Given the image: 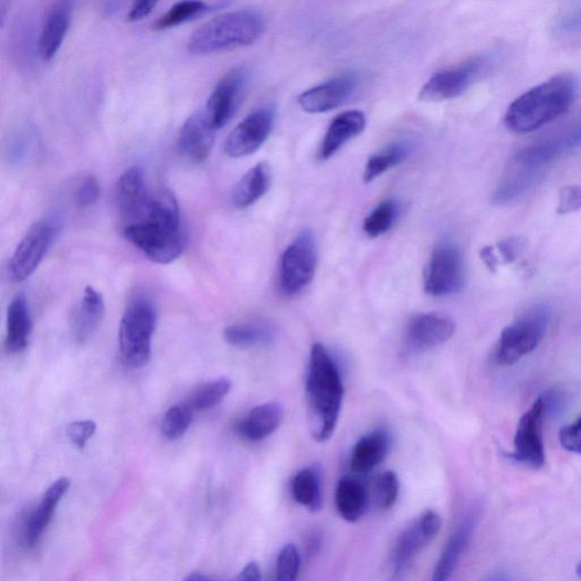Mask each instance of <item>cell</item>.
I'll return each instance as SVG.
<instances>
[{
    "label": "cell",
    "mask_w": 581,
    "mask_h": 581,
    "mask_svg": "<svg viewBox=\"0 0 581 581\" xmlns=\"http://www.w3.org/2000/svg\"><path fill=\"white\" fill-rule=\"evenodd\" d=\"M123 234L147 258L160 265L176 262L187 244L178 201L168 191L154 194L146 214L124 225Z\"/></svg>",
    "instance_id": "obj_1"
},
{
    "label": "cell",
    "mask_w": 581,
    "mask_h": 581,
    "mask_svg": "<svg viewBox=\"0 0 581 581\" xmlns=\"http://www.w3.org/2000/svg\"><path fill=\"white\" fill-rule=\"evenodd\" d=\"M306 397L310 434L316 442L325 443L337 430L345 387L337 362L321 344L310 350Z\"/></svg>",
    "instance_id": "obj_2"
},
{
    "label": "cell",
    "mask_w": 581,
    "mask_h": 581,
    "mask_svg": "<svg viewBox=\"0 0 581 581\" xmlns=\"http://www.w3.org/2000/svg\"><path fill=\"white\" fill-rule=\"evenodd\" d=\"M578 91L573 74L560 73L517 98L508 108L506 127L518 135L539 130L566 114Z\"/></svg>",
    "instance_id": "obj_3"
},
{
    "label": "cell",
    "mask_w": 581,
    "mask_h": 581,
    "mask_svg": "<svg viewBox=\"0 0 581 581\" xmlns=\"http://www.w3.org/2000/svg\"><path fill=\"white\" fill-rule=\"evenodd\" d=\"M265 30V18L257 11L229 12L196 30L189 39L188 51L198 56L231 52L255 44Z\"/></svg>",
    "instance_id": "obj_4"
},
{
    "label": "cell",
    "mask_w": 581,
    "mask_h": 581,
    "mask_svg": "<svg viewBox=\"0 0 581 581\" xmlns=\"http://www.w3.org/2000/svg\"><path fill=\"white\" fill-rule=\"evenodd\" d=\"M156 321V308L144 296L134 298L124 311L119 324L118 342L122 359L128 367L141 368L149 362Z\"/></svg>",
    "instance_id": "obj_5"
},
{
    "label": "cell",
    "mask_w": 581,
    "mask_h": 581,
    "mask_svg": "<svg viewBox=\"0 0 581 581\" xmlns=\"http://www.w3.org/2000/svg\"><path fill=\"white\" fill-rule=\"evenodd\" d=\"M550 318L551 311L545 305L529 308L503 330L494 352L495 362L513 366L536 350L547 334Z\"/></svg>",
    "instance_id": "obj_6"
},
{
    "label": "cell",
    "mask_w": 581,
    "mask_h": 581,
    "mask_svg": "<svg viewBox=\"0 0 581 581\" xmlns=\"http://www.w3.org/2000/svg\"><path fill=\"white\" fill-rule=\"evenodd\" d=\"M61 221L47 216L35 222L18 244L9 264V277L21 283L28 279L43 263L57 240Z\"/></svg>",
    "instance_id": "obj_7"
},
{
    "label": "cell",
    "mask_w": 581,
    "mask_h": 581,
    "mask_svg": "<svg viewBox=\"0 0 581 581\" xmlns=\"http://www.w3.org/2000/svg\"><path fill=\"white\" fill-rule=\"evenodd\" d=\"M317 268V246L313 234L304 231L283 253L278 282L284 296L294 297L314 279Z\"/></svg>",
    "instance_id": "obj_8"
},
{
    "label": "cell",
    "mask_w": 581,
    "mask_h": 581,
    "mask_svg": "<svg viewBox=\"0 0 581 581\" xmlns=\"http://www.w3.org/2000/svg\"><path fill=\"white\" fill-rule=\"evenodd\" d=\"M547 416V403L542 394L525 412L515 435V461L534 471L542 469L547 463L543 440V422Z\"/></svg>",
    "instance_id": "obj_9"
},
{
    "label": "cell",
    "mask_w": 581,
    "mask_h": 581,
    "mask_svg": "<svg viewBox=\"0 0 581 581\" xmlns=\"http://www.w3.org/2000/svg\"><path fill=\"white\" fill-rule=\"evenodd\" d=\"M465 285V265L455 245L443 242L433 251L425 277L426 294L447 297L459 294Z\"/></svg>",
    "instance_id": "obj_10"
},
{
    "label": "cell",
    "mask_w": 581,
    "mask_h": 581,
    "mask_svg": "<svg viewBox=\"0 0 581 581\" xmlns=\"http://www.w3.org/2000/svg\"><path fill=\"white\" fill-rule=\"evenodd\" d=\"M487 64V56H477L462 65L437 72L422 88L420 99L425 103H439L461 97Z\"/></svg>",
    "instance_id": "obj_11"
},
{
    "label": "cell",
    "mask_w": 581,
    "mask_h": 581,
    "mask_svg": "<svg viewBox=\"0 0 581 581\" xmlns=\"http://www.w3.org/2000/svg\"><path fill=\"white\" fill-rule=\"evenodd\" d=\"M442 528V519L429 510L406 527L397 538L391 553L394 575L403 573L420 553L433 541Z\"/></svg>",
    "instance_id": "obj_12"
},
{
    "label": "cell",
    "mask_w": 581,
    "mask_h": 581,
    "mask_svg": "<svg viewBox=\"0 0 581 581\" xmlns=\"http://www.w3.org/2000/svg\"><path fill=\"white\" fill-rule=\"evenodd\" d=\"M276 110L272 105L249 114L226 140L225 151L232 158L251 156L268 139L275 123Z\"/></svg>",
    "instance_id": "obj_13"
},
{
    "label": "cell",
    "mask_w": 581,
    "mask_h": 581,
    "mask_svg": "<svg viewBox=\"0 0 581 581\" xmlns=\"http://www.w3.org/2000/svg\"><path fill=\"white\" fill-rule=\"evenodd\" d=\"M251 72L245 66L230 71L218 83L204 107L207 118L218 131L226 126L236 112Z\"/></svg>",
    "instance_id": "obj_14"
},
{
    "label": "cell",
    "mask_w": 581,
    "mask_h": 581,
    "mask_svg": "<svg viewBox=\"0 0 581 581\" xmlns=\"http://www.w3.org/2000/svg\"><path fill=\"white\" fill-rule=\"evenodd\" d=\"M455 323L447 316L429 313L411 318L405 345L410 351L425 352L446 344L454 335Z\"/></svg>",
    "instance_id": "obj_15"
},
{
    "label": "cell",
    "mask_w": 581,
    "mask_h": 581,
    "mask_svg": "<svg viewBox=\"0 0 581 581\" xmlns=\"http://www.w3.org/2000/svg\"><path fill=\"white\" fill-rule=\"evenodd\" d=\"M358 87V77L347 73L321 83L298 97V104L309 114L335 110L347 103Z\"/></svg>",
    "instance_id": "obj_16"
},
{
    "label": "cell",
    "mask_w": 581,
    "mask_h": 581,
    "mask_svg": "<svg viewBox=\"0 0 581 581\" xmlns=\"http://www.w3.org/2000/svg\"><path fill=\"white\" fill-rule=\"evenodd\" d=\"M152 196L140 168L124 172L115 187V200L124 225L139 221L148 211Z\"/></svg>",
    "instance_id": "obj_17"
},
{
    "label": "cell",
    "mask_w": 581,
    "mask_h": 581,
    "mask_svg": "<svg viewBox=\"0 0 581 581\" xmlns=\"http://www.w3.org/2000/svg\"><path fill=\"white\" fill-rule=\"evenodd\" d=\"M71 487L68 478L56 480L44 494L40 504L23 517L21 542L27 549L34 548L50 526L62 497Z\"/></svg>",
    "instance_id": "obj_18"
},
{
    "label": "cell",
    "mask_w": 581,
    "mask_h": 581,
    "mask_svg": "<svg viewBox=\"0 0 581 581\" xmlns=\"http://www.w3.org/2000/svg\"><path fill=\"white\" fill-rule=\"evenodd\" d=\"M215 131L204 110L194 113L183 124L178 141L179 150L192 162L205 161L214 147Z\"/></svg>",
    "instance_id": "obj_19"
},
{
    "label": "cell",
    "mask_w": 581,
    "mask_h": 581,
    "mask_svg": "<svg viewBox=\"0 0 581 581\" xmlns=\"http://www.w3.org/2000/svg\"><path fill=\"white\" fill-rule=\"evenodd\" d=\"M105 316V302L93 286L83 290L80 302L71 315V330L75 342L86 344L98 329Z\"/></svg>",
    "instance_id": "obj_20"
},
{
    "label": "cell",
    "mask_w": 581,
    "mask_h": 581,
    "mask_svg": "<svg viewBox=\"0 0 581 581\" xmlns=\"http://www.w3.org/2000/svg\"><path fill=\"white\" fill-rule=\"evenodd\" d=\"M478 521V514L471 513L451 535L434 570V581H445L451 578L467 551Z\"/></svg>",
    "instance_id": "obj_21"
},
{
    "label": "cell",
    "mask_w": 581,
    "mask_h": 581,
    "mask_svg": "<svg viewBox=\"0 0 581 581\" xmlns=\"http://www.w3.org/2000/svg\"><path fill=\"white\" fill-rule=\"evenodd\" d=\"M71 18L72 0H57L39 38V55L44 62H52L60 52L71 25Z\"/></svg>",
    "instance_id": "obj_22"
},
{
    "label": "cell",
    "mask_w": 581,
    "mask_h": 581,
    "mask_svg": "<svg viewBox=\"0 0 581 581\" xmlns=\"http://www.w3.org/2000/svg\"><path fill=\"white\" fill-rule=\"evenodd\" d=\"M366 116L360 110H348L338 115L329 124L319 149V158L327 160L342 147L363 133Z\"/></svg>",
    "instance_id": "obj_23"
},
{
    "label": "cell",
    "mask_w": 581,
    "mask_h": 581,
    "mask_svg": "<svg viewBox=\"0 0 581 581\" xmlns=\"http://www.w3.org/2000/svg\"><path fill=\"white\" fill-rule=\"evenodd\" d=\"M283 416V406L278 402L257 405L240 422L237 432L247 441L261 442L278 430Z\"/></svg>",
    "instance_id": "obj_24"
},
{
    "label": "cell",
    "mask_w": 581,
    "mask_h": 581,
    "mask_svg": "<svg viewBox=\"0 0 581 581\" xmlns=\"http://www.w3.org/2000/svg\"><path fill=\"white\" fill-rule=\"evenodd\" d=\"M390 445V435L383 430L365 435L353 447L351 471L357 474H367L376 469L385 461Z\"/></svg>",
    "instance_id": "obj_25"
},
{
    "label": "cell",
    "mask_w": 581,
    "mask_h": 581,
    "mask_svg": "<svg viewBox=\"0 0 581 581\" xmlns=\"http://www.w3.org/2000/svg\"><path fill=\"white\" fill-rule=\"evenodd\" d=\"M32 335V318L24 294L17 295L8 309L7 349L11 353L23 352Z\"/></svg>",
    "instance_id": "obj_26"
},
{
    "label": "cell",
    "mask_w": 581,
    "mask_h": 581,
    "mask_svg": "<svg viewBox=\"0 0 581 581\" xmlns=\"http://www.w3.org/2000/svg\"><path fill=\"white\" fill-rule=\"evenodd\" d=\"M272 173L267 162H260L249 170L232 192V203L237 210L247 209L270 190Z\"/></svg>",
    "instance_id": "obj_27"
},
{
    "label": "cell",
    "mask_w": 581,
    "mask_h": 581,
    "mask_svg": "<svg viewBox=\"0 0 581 581\" xmlns=\"http://www.w3.org/2000/svg\"><path fill=\"white\" fill-rule=\"evenodd\" d=\"M545 172L543 170L525 168V166L513 163L508 176L497 187L493 202L505 205L519 200L543 178Z\"/></svg>",
    "instance_id": "obj_28"
},
{
    "label": "cell",
    "mask_w": 581,
    "mask_h": 581,
    "mask_svg": "<svg viewBox=\"0 0 581 581\" xmlns=\"http://www.w3.org/2000/svg\"><path fill=\"white\" fill-rule=\"evenodd\" d=\"M368 493L366 487L351 477L342 478L336 490V506L339 515L349 522L362 518L368 508Z\"/></svg>",
    "instance_id": "obj_29"
},
{
    "label": "cell",
    "mask_w": 581,
    "mask_h": 581,
    "mask_svg": "<svg viewBox=\"0 0 581 581\" xmlns=\"http://www.w3.org/2000/svg\"><path fill=\"white\" fill-rule=\"evenodd\" d=\"M224 339L237 348L264 347L274 341L275 329L265 323L235 324L225 328Z\"/></svg>",
    "instance_id": "obj_30"
},
{
    "label": "cell",
    "mask_w": 581,
    "mask_h": 581,
    "mask_svg": "<svg viewBox=\"0 0 581 581\" xmlns=\"http://www.w3.org/2000/svg\"><path fill=\"white\" fill-rule=\"evenodd\" d=\"M412 147L409 142H394L389 145L387 148L380 150L376 155H372L367 160L363 171L365 183L376 181L388 171L397 168L402 161H404Z\"/></svg>",
    "instance_id": "obj_31"
},
{
    "label": "cell",
    "mask_w": 581,
    "mask_h": 581,
    "mask_svg": "<svg viewBox=\"0 0 581 581\" xmlns=\"http://www.w3.org/2000/svg\"><path fill=\"white\" fill-rule=\"evenodd\" d=\"M290 493L297 504L315 513L323 505L320 474L316 467L305 468L299 472L293 483Z\"/></svg>",
    "instance_id": "obj_32"
},
{
    "label": "cell",
    "mask_w": 581,
    "mask_h": 581,
    "mask_svg": "<svg viewBox=\"0 0 581 581\" xmlns=\"http://www.w3.org/2000/svg\"><path fill=\"white\" fill-rule=\"evenodd\" d=\"M213 8L205 4L203 0H180L168 13H165L154 24L156 31L172 29L190 22L196 18L210 12Z\"/></svg>",
    "instance_id": "obj_33"
},
{
    "label": "cell",
    "mask_w": 581,
    "mask_h": 581,
    "mask_svg": "<svg viewBox=\"0 0 581 581\" xmlns=\"http://www.w3.org/2000/svg\"><path fill=\"white\" fill-rule=\"evenodd\" d=\"M400 213L397 200L388 199L381 202L363 222V231L369 237H379L389 232Z\"/></svg>",
    "instance_id": "obj_34"
},
{
    "label": "cell",
    "mask_w": 581,
    "mask_h": 581,
    "mask_svg": "<svg viewBox=\"0 0 581 581\" xmlns=\"http://www.w3.org/2000/svg\"><path fill=\"white\" fill-rule=\"evenodd\" d=\"M193 411V406L187 403L172 406L163 416L162 435L171 441L181 439L192 423Z\"/></svg>",
    "instance_id": "obj_35"
},
{
    "label": "cell",
    "mask_w": 581,
    "mask_h": 581,
    "mask_svg": "<svg viewBox=\"0 0 581 581\" xmlns=\"http://www.w3.org/2000/svg\"><path fill=\"white\" fill-rule=\"evenodd\" d=\"M231 389L232 382L228 379L207 384L194 395L191 405L199 411L212 409L224 400Z\"/></svg>",
    "instance_id": "obj_36"
},
{
    "label": "cell",
    "mask_w": 581,
    "mask_h": 581,
    "mask_svg": "<svg viewBox=\"0 0 581 581\" xmlns=\"http://www.w3.org/2000/svg\"><path fill=\"white\" fill-rule=\"evenodd\" d=\"M302 567L299 550L294 545L285 546L277 558L276 579L294 581L298 578Z\"/></svg>",
    "instance_id": "obj_37"
},
{
    "label": "cell",
    "mask_w": 581,
    "mask_h": 581,
    "mask_svg": "<svg viewBox=\"0 0 581 581\" xmlns=\"http://www.w3.org/2000/svg\"><path fill=\"white\" fill-rule=\"evenodd\" d=\"M400 482L394 472H385L377 480V501L382 510L391 509L399 497Z\"/></svg>",
    "instance_id": "obj_38"
},
{
    "label": "cell",
    "mask_w": 581,
    "mask_h": 581,
    "mask_svg": "<svg viewBox=\"0 0 581 581\" xmlns=\"http://www.w3.org/2000/svg\"><path fill=\"white\" fill-rule=\"evenodd\" d=\"M102 193L99 181L96 177L89 176L81 182L74 194V202L77 209L85 210L95 204Z\"/></svg>",
    "instance_id": "obj_39"
},
{
    "label": "cell",
    "mask_w": 581,
    "mask_h": 581,
    "mask_svg": "<svg viewBox=\"0 0 581 581\" xmlns=\"http://www.w3.org/2000/svg\"><path fill=\"white\" fill-rule=\"evenodd\" d=\"M496 252L505 264L515 263L527 249V240L521 236H510L499 242Z\"/></svg>",
    "instance_id": "obj_40"
},
{
    "label": "cell",
    "mask_w": 581,
    "mask_h": 581,
    "mask_svg": "<svg viewBox=\"0 0 581 581\" xmlns=\"http://www.w3.org/2000/svg\"><path fill=\"white\" fill-rule=\"evenodd\" d=\"M97 424L93 421L75 422L67 426L66 434L71 443L82 450L85 448L88 441L95 435Z\"/></svg>",
    "instance_id": "obj_41"
},
{
    "label": "cell",
    "mask_w": 581,
    "mask_h": 581,
    "mask_svg": "<svg viewBox=\"0 0 581 581\" xmlns=\"http://www.w3.org/2000/svg\"><path fill=\"white\" fill-rule=\"evenodd\" d=\"M581 210V187L567 186L559 192L558 214L568 215Z\"/></svg>",
    "instance_id": "obj_42"
},
{
    "label": "cell",
    "mask_w": 581,
    "mask_h": 581,
    "mask_svg": "<svg viewBox=\"0 0 581 581\" xmlns=\"http://www.w3.org/2000/svg\"><path fill=\"white\" fill-rule=\"evenodd\" d=\"M560 444L571 453L581 454V414L559 433Z\"/></svg>",
    "instance_id": "obj_43"
},
{
    "label": "cell",
    "mask_w": 581,
    "mask_h": 581,
    "mask_svg": "<svg viewBox=\"0 0 581 581\" xmlns=\"http://www.w3.org/2000/svg\"><path fill=\"white\" fill-rule=\"evenodd\" d=\"M159 3V0H133V7L128 15L130 22H138L147 18Z\"/></svg>",
    "instance_id": "obj_44"
},
{
    "label": "cell",
    "mask_w": 581,
    "mask_h": 581,
    "mask_svg": "<svg viewBox=\"0 0 581 581\" xmlns=\"http://www.w3.org/2000/svg\"><path fill=\"white\" fill-rule=\"evenodd\" d=\"M480 258L490 272H496L503 263L495 246H485L480 251Z\"/></svg>",
    "instance_id": "obj_45"
},
{
    "label": "cell",
    "mask_w": 581,
    "mask_h": 581,
    "mask_svg": "<svg viewBox=\"0 0 581 581\" xmlns=\"http://www.w3.org/2000/svg\"><path fill=\"white\" fill-rule=\"evenodd\" d=\"M237 580H261L262 571L257 562H251L246 564L243 570L240 572Z\"/></svg>",
    "instance_id": "obj_46"
},
{
    "label": "cell",
    "mask_w": 581,
    "mask_h": 581,
    "mask_svg": "<svg viewBox=\"0 0 581 581\" xmlns=\"http://www.w3.org/2000/svg\"><path fill=\"white\" fill-rule=\"evenodd\" d=\"M211 579L210 577H207V575H203L199 572H194L192 574H190L189 577L186 578V580H209Z\"/></svg>",
    "instance_id": "obj_47"
},
{
    "label": "cell",
    "mask_w": 581,
    "mask_h": 581,
    "mask_svg": "<svg viewBox=\"0 0 581 581\" xmlns=\"http://www.w3.org/2000/svg\"><path fill=\"white\" fill-rule=\"evenodd\" d=\"M575 572L579 577H581V561L578 563L577 568H575Z\"/></svg>",
    "instance_id": "obj_48"
}]
</instances>
